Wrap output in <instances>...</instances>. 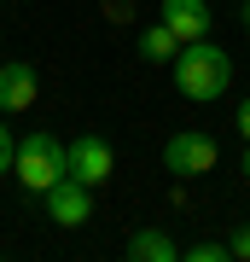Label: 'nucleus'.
Returning <instances> with one entry per match:
<instances>
[{
	"label": "nucleus",
	"mask_w": 250,
	"mask_h": 262,
	"mask_svg": "<svg viewBox=\"0 0 250 262\" xmlns=\"http://www.w3.org/2000/svg\"><path fill=\"white\" fill-rule=\"evenodd\" d=\"M0 134H6V128H0Z\"/></svg>",
	"instance_id": "nucleus-16"
},
{
	"label": "nucleus",
	"mask_w": 250,
	"mask_h": 262,
	"mask_svg": "<svg viewBox=\"0 0 250 262\" xmlns=\"http://www.w3.org/2000/svg\"><path fill=\"white\" fill-rule=\"evenodd\" d=\"M41 198H47V215H53L58 227H82V222H93V187H87V181H76V175L53 181Z\"/></svg>",
	"instance_id": "nucleus-4"
},
{
	"label": "nucleus",
	"mask_w": 250,
	"mask_h": 262,
	"mask_svg": "<svg viewBox=\"0 0 250 262\" xmlns=\"http://www.w3.org/2000/svg\"><path fill=\"white\" fill-rule=\"evenodd\" d=\"M128 256L134 262H180L186 251L163 233V227H140V233H128Z\"/></svg>",
	"instance_id": "nucleus-8"
},
{
	"label": "nucleus",
	"mask_w": 250,
	"mask_h": 262,
	"mask_svg": "<svg viewBox=\"0 0 250 262\" xmlns=\"http://www.w3.org/2000/svg\"><path fill=\"white\" fill-rule=\"evenodd\" d=\"M12 163H18V140H12V128L0 134V175H12Z\"/></svg>",
	"instance_id": "nucleus-11"
},
{
	"label": "nucleus",
	"mask_w": 250,
	"mask_h": 262,
	"mask_svg": "<svg viewBox=\"0 0 250 262\" xmlns=\"http://www.w3.org/2000/svg\"><path fill=\"white\" fill-rule=\"evenodd\" d=\"M35 94H41V82L29 64H0V111H29Z\"/></svg>",
	"instance_id": "nucleus-7"
},
{
	"label": "nucleus",
	"mask_w": 250,
	"mask_h": 262,
	"mask_svg": "<svg viewBox=\"0 0 250 262\" xmlns=\"http://www.w3.org/2000/svg\"><path fill=\"white\" fill-rule=\"evenodd\" d=\"M239 175H250V140H244V158H239Z\"/></svg>",
	"instance_id": "nucleus-14"
},
{
	"label": "nucleus",
	"mask_w": 250,
	"mask_h": 262,
	"mask_svg": "<svg viewBox=\"0 0 250 262\" xmlns=\"http://www.w3.org/2000/svg\"><path fill=\"white\" fill-rule=\"evenodd\" d=\"M175 53H180V35H175L163 18L151 24V29H140V58H151V64H169Z\"/></svg>",
	"instance_id": "nucleus-9"
},
{
	"label": "nucleus",
	"mask_w": 250,
	"mask_h": 262,
	"mask_svg": "<svg viewBox=\"0 0 250 262\" xmlns=\"http://www.w3.org/2000/svg\"><path fill=\"white\" fill-rule=\"evenodd\" d=\"M12 175H18L29 192H47L53 181L70 175V146L58 140V134H47V128L24 134V140H18V163H12Z\"/></svg>",
	"instance_id": "nucleus-2"
},
{
	"label": "nucleus",
	"mask_w": 250,
	"mask_h": 262,
	"mask_svg": "<svg viewBox=\"0 0 250 262\" xmlns=\"http://www.w3.org/2000/svg\"><path fill=\"white\" fill-rule=\"evenodd\" d=\"M215 140L204 128H180V134H169V146H163V163H169V175H210L215 169Z\"/></svg>",
	"instance_id": "nucleus-3"
},
{
	"label": "nucleus",
	"mask_w": 250,
	"mask_h": 262,
	"mask_svg": "<svg viewBox=\"0 0 250 262\" xmlns=\"http://www.w3.org/2000/svg\"><path fill=\"white\" fill-rule=\"evenodd\" d=\"M227 82H233V58L227 47H215V41H186V47L175 53V88L192 105H210V99H221L227 94Z\"/></svg>",
	"instance_id": "nucleus-1"
},
{
	"label": "nucleus",
	"mask_w": 250,
	"mask_h": 262,
	"mask_svg": "<svg viewBox=\"0 0 250 262\" xmlns=\"http://www.w3.org/2000/svg\"><path fill=\"white\" fill-rule=\"evenodd\" d=\"M70 175L87 181V187H105V181L117 175L111 140H99V134H76V140H70Z\"/></svg>",
	"instance_id": "nucleus-5"
},
{
	"label": "nucleus",
	"mask_w": 250,
	"mask_h": 262,
	"mask_svg": "<svg viewBox=\"0 0 250 262\" xmlns=\"http://www.w3.org/2000/svg\"><path fill=\"white\" fill-rule=\"evenodd\" d=\"M157 18L180 35V47H186V41H204L210 24H215V18H210V0H163Z\"/></svg>",
	"instance_id": "nucleus-6"
},
{
	"label": "nucleus",
	"mask_w": 250,
	"mask_h": 262,
	"mask_svg": "<svg viewBox=\"0 0 250 262\" xmlns=\"http://www.w3.org/2000/svg\"><path fill=\"white\" fill-rule=\"evenodd\" d=\"M239 134H244V140H250V99L239 105Z\"/></svg>",
	"instance_id": "nucleus-13"
},
{
	"label": "nucleus",
	"mask_w": 250,
	"mask_h": 262,
	"mask_svg": "<svg viewBox=\"0 0 250 262\" xmlns=\"http://www.w3.org/2000/svg\"><path fill=\"white\" fill-rule=\"evenodd\" d=\"M186 262H227V245H215V239H204V245H186Z\"/></svg>",
	"instance_id": "nucleus-10"
},
{
	"label": "nucleus",
	"mask_w": 250,
	"mask_h": 262,
	"mask_svg": "<svg viewBox=\"0 0 250 262\" xmlns=\"http://www.w3.org/2000/svg\"><path fill=\"white\" fill-rule=\"evenodd\" d=\"M244 29H250V0H244Z\"/></svg>",
	"instance_id": "nucleus-15"
},
{
	"label": "nucleus",
	"mask_w": 250,
	"mask_h": 262,
	"mask_svg": "<svg viewBox=\"0 0 250 262\" xmlns=\"http://www.w3.org/2000/svg\"><path fill=\"white\" fill-rule=\"evenodd\" d=\"M227 256H239V262H250V227H239V233L227 239Z\"/></svg>",
	"instance_id": "nucleus-12"
}]
</instances>
